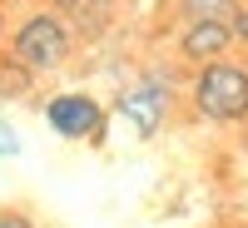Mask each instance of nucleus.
<instances>
[{"instance_id": "1", "label": "nucleus", "mask_w": 248, "mask_h": 228, "mask_svg": "<svg viewBox=\"0 0 248 228\" xmlns=\"http://www.w3.org/2000/svg\"><path fill=\"white\" fill-rule=\"evenodd\" d=\"M75 45H79V35H75V25H70V15L55 10V5L25 10V15L10 25V35H5V55L20 60L35 79H40V75H60V70L75 60Z\"/></svg>"}, {"instance_id": "2", "label": "nucleus", "mask_w": 248, "mask_h": 228, "mask_svg": "<svg viewBox=\"0 0 248 228\" xmlns=\"http://www.w3.org/2000/svg\"><path fill=\"white\" fill-rule=\"evenodd\" d=\"M189 109L214 129H243L248 124V65L243 60H209L189 75Z\"/></svg>"}, {"instance_id": "3", "label": "nucleus", "mask_w": 248, "mask_h": 228, "mask_svg": "<svg viewBox=\"0 0 248 228\" xmlns=\"http://www.w3.org/2000/svg\"><path fill=\"white\" fill-rule=\"evenodd\" d=\"M40 114H45L50 134L65 144H105V134H109V109L90 90H55L40 105Z\"/></svg>"}, {"instance_id": "4", "label": "nucleus", "mask_w": 248, "mask_h": 228, "mask_svg": "<svg viewBox=\"0 0 248 228\" xmlns=\"http://www.w3.org/2000/svg\"><path fill=\"white\" fill-rule=\"evenodd\" d=\"M169 109H174V85L159 79V75L134 79V85L114 99V114L134 129V139H154L164 129V119H169Z\"/></svg>"}, {"instance_id": "5", "label": "nucleus", "mask_w": 248, "mask_h": 228, "mask_svg": "<svg viewBox=\"0 0 248 228\" xmlns=\"http://www.w3.org/2000/svg\"><path fill=\"white\" fill-rule=\"evenodd\" d=\"M238 45L233 40V20H184L174 50L184 65H209V60H223Z\"/></svg>"}, {"instance_id": "6", "label": "nucleus", "mask_w": 248, "mask_h": 228, "mask_svg": "<svg viewBox=\"0 0 248 228\" xmlns=\"http://www.w3.org/2000/svg\"><path fill=\"white\" fill-rule=\"evenodd\" d=\"M30 90H35V75L20 65V60L0 55V99H20V94H30Z\"/></svg>"}, {"instance_id": "7", "label": "nucleus", "mask_w": 248, "mask_h": 228, "mask_svg": "<svg viewBox=\"0 0 248 228\" xmlns=\"http://www.w3.org/2000/svg\"><path fill=\"white\" fill-rule=\"evenodd\" d=\"M243 0H179L184 20H233Z\"/></svg>"}, {"instance_id": "8", "label": "nucleus", "mask_w": 248, "mask_h": 228, "mask_svg": "<svg viewBox=\"0 0 248 228\" xmlns=\"http://www.w3.org/2000/svg\"><path fill=\"white\" fill-rule=\"evenodd\" d=\"M0 228H40L30 209H20V203H0Z\"/></svg>"}, {"instance_id": "9", "label": "nucleus", "mask_w": 248, "mask_h": 228, "mask_svg": "<svg viewBox=\"0 0 248 228\" xmlns=\"http://www.w3.org/2000/svg\"><path fill=\"white\" fill-rule=\"evenodd\" d=\"M233 40H238V45L248 50V0L238 5V15H233Z\"/></svg>"}, {"instance_id": "10", "label": "nucleus", "mask_w": 248, "mask_h": 228, "mask_svg": "<svg viewBox=\"0 0 248 228\" xmlns=\"http://www.w3.org/2000/svg\"><path fill=\"white\" fill-rule=\"evenodd\" d=\"M15 154H20V139L5 129V124H0V159H15Z\"/></svg>"}, {"instance_id": "11", "label": "nucleus", "mask_w": 248, "mask_h": 228, "mask_svg": "<svg viewBox=\"0 0 248 228\" xmlns=\"http://www.w3.org/2000/svg\"><path fill=\"white\" fill-rule=\"evenodd\" d=\"M5 35H10V10H5V0H0V50H5Z\"/></svg>"}, {"instance_id": "12", "label": "nucleus", "mask_w": 248, "mask_h": 228, "mask_svg": "<svg viewBox=\"0 0 248 228\" xmlns=\"http://www.w3.org/2000/svg\"><path fill=\"white\" fill-rule=\"evenodd\" d=\"M40 5H55V10H65V5H70V0H40Z\"/></svg>"}]
</instances>
